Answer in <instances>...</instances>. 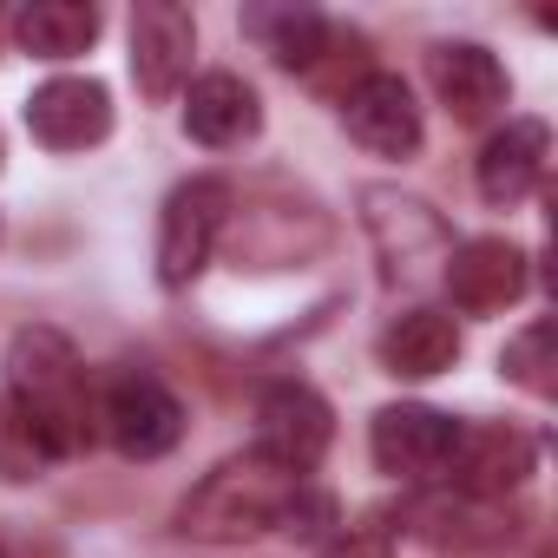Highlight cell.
<instances>
[{
    "mask_svg": "<svg viewBox=\"0 0 558 558\" xmlns=\"http://www.w3.org/2000/svg\"><path fill=\"white\" fill-rule=\"evenodd\" d=\"M427 80H434L440 106H447L460 125H480V119H493V112L506 106V66H499L486 47H473V40L434 47V53H427Z\"/></svg>",
    "mask_w": 558,
    "mask_h": 558,
    "instance_id": "5bb4252c",
    "label": "cell"
},
{
    "mask_svg": "<svg viewBox=\"0 0 558 558\" xmlns=\"http://www.w3.org/2000/svg\"><path fill=\"white\" fill-rule=\"evenodd\" d=\"M323 558H395V538H388V525H342L323 545Z\"/></svg>",
    "mask_w": 558,
    "mask_h": 558,
    "instance_id": "603a6c76",
    "label": "cell"
},
{
    "mask_svg": "<svg viewBox=\"0 0 558 558\" xmlns=\"http://www.w3.org/2000/svg\"><path fill=\"white\" fill-rule=\"evenodd\" d=\"M243 34H256L263 53L276 66H290V73H316L329 60V40H336V27L323 14H310V8H250Z\"/></svg>",
    "mask_w": 558,
    "mask_h": 558,
    "instance_id": "ac0fdd59",
    "label": "cell"
},
{
    "mask_svg": "<svg viewBox=\"0 0 558 558\" xmlns=\"http://www.w3.org/2000/svg\"><path fill=\"white\" fill-rule=\"evenodd\" d=\"M362 223L381 250V269H388V283H427V276H440L453 236L440 223V210H427L421 197H401L388 184L362 191Z\"/></svg>",
    "mask_w": 558,
    "mask_h": 558,
    "instance_id": "3957f363",
    "label": "cell"
},
{
    "mask_svg": "<svg viewBox=\"0 0 558 558\" xmlns=\"http://www.w3.org/2000/svg\"><path fill=\"white\" fill-rule=\"evenodd\" d=\"M368 447H375V466H381V473L421 486V480H440V473H447V460H453V447H460V421L440 414V408L401 401V408H381V414H375Z\"/></svg>",
    "mask_w": 558,
    "mask_h": 558,
    "instance_id": "52a82bcc",
    "label": "cell"
},
{
    "mask_svg": "<svg viewBox=\"0 0 558 558\" xmlns=\"http://www.w3.org/2000/svg\"><path fill=\"white\" fill-rule=\"evenodd\" d=\"M223 217H230L223 178H191L165 197V217H158V283L165 290H184L204 276V263L223 236Z\"/></svg>",
    "mask_w": 558,
    "mask_h": 558,
    "instance_id": "5b68a950",
    "label": "cell"
},
{
    "mask_svg": "<svg viewBox=\"0 0 558 558\" xmlns=\"http://www.w3.org/2000/svg\"><path fill=\"white\" fill-rule=\"evenodd\" d=\"M375 355H381L388 375L427 381V375H440V368L460 362V329H453V316H440V310H401V316L381 329Z\"/></svg>",
    "mask_w": 558,
    "mask_h": 558,
    "instance_id": "2e32d148",
    "label": "cell"
},
{
    "mask_svg": "<svg viewBox=\"0 0 558 558\" xmlns=\"http://www.w3.org/2000/svg\"><path fill=\"white\" fill-rule=\"evenodd\" d=\"M191 53H197L191 14L171 8V0H138V14H132V80H138V93L165 106L191 80Z\"/></svg>",
    "mask_w": 558,
    "mask_h": 558,
    "instance_id": "30bf717a",
    "label": "cell"
},
{
    "mask_svg": "<svg viewBox=\"0 0 558 558\" xmlns=\"http://www.w3.org/2000/svg\"><path fill=\"white\" fill-rule=\"evenodd\" d=\"M184 125H191V138H197V145L223 151V145H243V138H256V125H263V106H256V93H250L236 73H204V80L191 86Z\"/></svg>",
    "mask_w": 558,
    "mask_h": 558,
    "instance_id": "e0dca14e",
    "label": "cell"
},
{
    "mask_svg": "<svg viewBox=\"0 0 558 558\" xmlns=\"http://www.w3.org/2000/svg\"><path fill=\"white\" fill-rule=\"evenodd\" d=\"M99 421H106V434H112V447H119L125 460H158V453H171V447L184 440V408H178V395H171L158 375H145V368L112 375Z\"/></svg>",
    "mask_w": 558,
    "mask_h": 558,
    "instance_id": "8992f818",
    "label": "cell"
},
{
    "mask_svg": "<svg viewBox=\"0 0 558 558\" xmlns=\"http://www.w3.org/2000/svg\"><path fill=\"white\" fill-rule=\"evenodd\" d=\"M401 525L427 545H453V551H493L506 545L519 525L506 512V499H466V493H434V499H408Z\"/></svg>",
    "mask_w": 558,
    "mask_h": 558,
    "instance_id": "4fadbf2b",
    "label": "cell"
},
{
    "mask_svg": "<svg viewBox=\"0 0 558 558\" xmlns=\"http://www.w3.org/2000/svg\"><path fill=\"white\" fill-rule=\"evenodd\" d=\"M296 473L269 466L263 453H243V460H223L217 473H204V486L178 506V532L184 538H210V545H230V538H256L269 525H283L290 499H296Z\"/></svg>",
    "mask_w": 558,
    "mask_h": 558,
    "instance_id": "7a4b0ae2",
    "label": "cell"
},
{
    "mask_svg": "<svg viewBox=\"0 0 558 558\" xmlns=\"http://www.w3.org/2000/svg\"><path fill=\"white\" fill-rule=\"evenodd\" d=\"M440 283L466 316H499L525 296V250L506 243V236H466V243L447 250Z\"/></svg>",
    "mask_w": 558,
    "mask_h": 558,
    "instance_id": "ba28073f",
    "label": "cell"
},
{
    "mask_svg": "<svg viewBox=\"0 0 558 558\" xmlns=\"http://www.w3.org/2000/svg\"><path fill=\"white\" fill-rule=\"evenodd\" d=\"M99 8H86V0H34V8H21L14 21V40L34 53V60H73L99 40Z\"/></svg>",
    "mask_w": 558,
    "mask_h": 558,
    "instance_id": "d6986e66",
    "label": "cell"
},
{
    "mask_svg": "<svg viewBox=\"0 0 558 558\" xmlns=\"http://www.w3.org/2000/svg\"><path fill=\"white\" fill-rule=\"evenodd\" d=\"M545 151H551V132L538 119H506V132H493L480 151V197L499 210L525 204L545 178Z\"/></svg>",
    "mask_w": 558,
    "mask_h": 558,
    "instance_id": "9a60e30c",
    "label": "cell"
},
{
    "mask_svg": "<svg viewBox=\"0 0 558 558\" xmlns=\"http://www.w3.org/2000/svg\"><path fill=\"white\" fill-rule=\"evenodd\" d=\"M329 440H336V414H329V401L310 381H269L256 395V453L269 466L310 480L323 466Z\"/></svg>",
    "mask_w": 558,
    "mask_h": 558,
    "instance_id": "277c9868",
    "label": "cell"
},
{
    "mask_svg": "<svg viewBox=\"0 0 558 558\" xmlns=\"http://www.w3.org/2000/svg\"><path fill=\"white\" fill-rule=\"evenodd\" d=\"M27 132L47 151H86L112 132V93L99 80H47L27 99Z\"/></svg>",
    "mask_w": 558,
    "mask_h": 558,
    "instance_id": "7c38bea8",
    "label": "cell"
},
{
    "mask_svg": "<svg viewBox=\"0 0 558 558\" xmlns=\"http://www.w3.org/2000/svg\"><path fill=\"white\" fill-rule=\"evenodd\" d=\"M551 342H558V329L538 316V323H532V329H519V336L506 342V355H499V368H506L525 395H538V401L558 388V375H551V368H558V362H551Z\"/></svg>",
    "mask_w": 558,
    "mask_h": 558,
    "instance_id": "ffe728a7",
    "label": "cell"
},
{
    "mask_svg": "<svg viewBox=\"0 0 558 558\" xmlns=\"http://www.w3.org/2000/svg\"><path fill=\"white\" fill-rule=\"evenodd\" d=\"M34 466H47L40 440L21 427V414L8 401H0V473H8V480H34Z\"/></svg>",
    "mask_w": 558,
    "mask_h": 558,
    "instance_id": "44dd1931",
    "label": "cell"
},
{
    "mask_svg": "<svg viewBox=\"0 0 558 558\" xmlns=\"http://www.w3.org/2000/svg\"><path fill=\"white\" fill-rule=\"evenodd\" d=\"M8 408L21 414V427L40 440L47 460H73V453L93 447L86 368H80V355L60 329L34 323L8 342Z\"/></svg>",
    "mask_w": 558,
    "mask_h": 558,
    "instance_id": "6da1fadb",
    "label": "cell"
},
{
    "mask_svg": "<svg viewBox=\"0 0 558 558\" xmlns=\"http://www.w3.org/2000/svg\"><path fill=\"white\" fill-rule=\"evenodd\" d=\"M349 138L375 158H414L421 151V106L395 73H362L342 99Z\"/></svg>",
    "mask_w": 558,
    "mask_h": 558,
    "instance_id": "8fae6325",
    "label": "cell"
},
{
    "mask_svg": "<svg viewBox=\"0 0 558 558\" xmlns=\"http://www.w3.org/2000/svg\"><path fill=\"white\" fill-rule=\"evenodd\" d=\"M532 460H538V447H532L525 427L486 421V427H460V447H453V460H447V480H453V493H466V499H506V493L525 486Z\"/></svg>",
    "mask_w": 558,
    "mask_h": 558,
    "instance_id": "9c48e42d",
    "label": "cell"
},
{
    "mask_svg": "<svg viewBox=\"0 0 558 558\" xmlns=\"http://www.w3.org/2000/svg\"><path fill=\"white\" fill-rule=\"evenodd\" d=\"M323 525H336V499L303 480L296 499H290V512H283V532H290V538H323Z\"/></svg>",
    "mask_w": 558,
    "mask_h": 558,
    "instance_id": "7402d4cb",
    "label": "cell"
}]
</instances>
